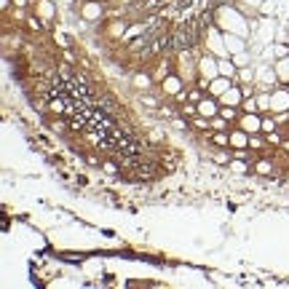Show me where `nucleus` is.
<instances>
[{
  "label": "nucleus",
  "instance_id": "423d86ee",
  "mask_svg": "<svg viewBox=\"0 0 289 289\" xmlns=\"http://www.w3.org/2000/svg\"><path fill=\"white\" fill-rule=\"evenodd\" d=\"M201 70H203V72H209L207 78H214V62H207V59H203V64H201Z\"/></svg>",
  "mask_w": 289,
  "mask_h": 289
},
{
  "label": "nucleus",
  "instance_id": "1a4fd4ad",
  "mask_svg": "<svg viewBox=\"0 0 289 289\" xmlns=\"http://www.w3.org/2000/svg\"><path fill=\"white\" fill-rule=\"evenodd\" d=\"M257 172H260V174H268V172H270V163H268V161H260V163H257Z\"/></svg>",
  "mask_w": 289,
  "mask_h": 289
},
{
  "label": "nucleus",
  "instance_id": "ddd939ff",
  "mask_svg": "<svg viewBox=\"0 0 289 289\" xmlns=\"http://www.w3.org/2000/svg\"><path fill=\"white\" fill-rule=\"evenodd\" d=\"M201 99V91H190V102H198Z\"/></svg>",
  "mask_w": 289,
  "mask_h": 289
},
{
  "label": "nucleus",
  "instance_id": "39448f33",
  "mask_svg": "<svg viewBox=\"0 0 289 289\" xmlns=\"http://www.w3.org/2000/svg\"><path fill=\"white\" fill-rule=\"evenodd\" d=\"M220 72H222L225 78H230V75H233V64H230V62H220Z\"/></svg>",
  "mask_w": 289,
  "mask_h": 289
},
{
  "label": "nucleus",
  "instance_id": "9b49d317",
  "mask_svg": "<svg viewBox=\"0 0 289 289\" xmlns=\"http://www.w3.org/2000/svg\"><path fill=\"white\" fill-rule=\"evenodd\" d=\"M134 83H137V86H147L150 80H147V78H142V75H137V78H134Z\"/></svg>",
  "mask_w": 289,
  "mask_h": 289
},
{
  "label": "nucleus",
  "instance_id": "f03ea898",
  "mask_svg": "<svg viewBox=\"0 0 289 289\" xmlns=\"http://www.w3.org/2000/svg\"><path fill=\"white\" fill-rule=\"evenodd\" d=\"M230 145H233V147H244V145H246V137L241 134V132H236V134H230Z\"/></svg>",
  "mask_w": 289,
  "mask_h": 289
},
{
  "label": "nucleus",
  "instance_id": "7ed1b4c3",
  "mask_svg": "<svg viewBox=\"0 0 289 289\" xmlns=\"http://www.w3.org/2000/svg\"><path fill=\"white\" fill-rule=\"evenodd\" d=\"M260 126H263V123H260L255 115H246L244 118V129H249V132H255V129H260Z\"/></svg>",
  "mask_w": 289,
  "mask_h": 289
},
{
  "label": "nucleus",
  "instance_id": "9d476101",
  "mask_svg": "<svg viewBox=\"0 0 289 289\" xmlns=\"http://www.w3.org/2000/svg\"><path fill=\"white\" fill-rule=\"evenodd\" d=\"M214 91H228V83L225 80H217V83H214Z\"/></svg>",
  "mask_w": 289,
  "mask_h": 289
},
{
  "label": "nucleus",
  "instance_id": "0eeeda50",
  "mask_svg": "<svg viewBox=\"0 0 289 289\" xmlns=\"http://www.w3.org/2000/svg\"><path fill=\"white\" fill-rule=\"evenodd\" d=\"M86 16H89V19H97V16H99V6H86Z\"/></svg>",
  "mask_w": 289,
  "mask_h": 289
},
{
  "label": "nucleus",
  "instance_id": "f257e3e1",
  "mask_svg": "<svg viewBox=\"0 0 289 289\" xmlns=\"http://www.w3.org/2000/svg\"><path fill=\"white\" fill-rule=\"evenodd\" d=\"M222 102H228V105H238V102H241V91L238 89H228L225 94H222Z\"/></svg>",
  "mask_w": 289,
  "mask_h": 289
},
{
  "label": "nucleus",
  "instance_id": "6e6552de",
  "mask_svg": "<svg viewBox=\"0 0 289 289\" xmlns=\"http://www.w3.org/2000/svg\"><path fill=\"white\" fill-rule=\"evenodd\" d=\"M228 142H230V137H225V134H214V145L222 147V145H228Z\"/></svg>",
  "mask_w": 289,
  "mask_h": 289
},
{
  "label": "nucleus",
  "instance_id": "20e7f679",
  "mask_svg": "<svg viewBox=\"0 0 289 289\" xmlns=\"http://www.w3.org/2000/svg\"><path fill=\"white\" fill-rule=\"evenodd\" d=\"M214 110H217V105H214V102H201V105H198V113H203V115H212Z\"/></svg>",
  "mask_w": 289,
  "mask_h": 289
},
{
  "label": "nucleus",
  "instance_id": "f8f14e48",
  "mask_svg": "<svg viewBox=\"0 0 289 289\" xmlns=\"http://www.w3.org/2000/svg\"><path fill=\"white\" fill-rule=\"evenodd\" d=\"M222 118L230 120V118H236V113H233V110H222Z\"/></svg>",
  "mask_w": 289,
  "mask_h": 289
}]
</instances>
